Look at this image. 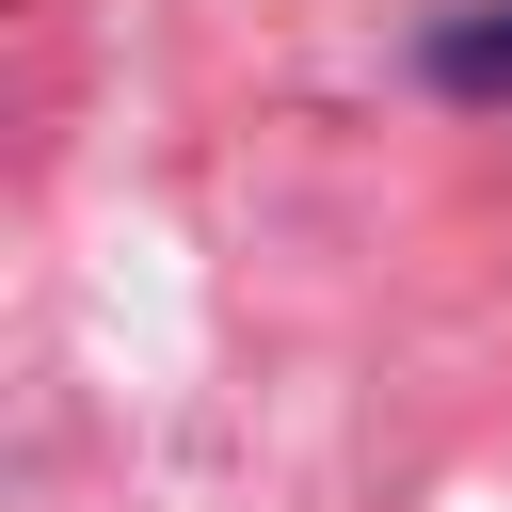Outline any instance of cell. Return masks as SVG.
<instances>
[{
    "label": "cell",
    "mask_w": 512,
    "mask_h": 512,
    "mask_svg": "<svg viewBox=\"0 0 512 512\" xmlns=\"http://www.w3.org/2000/svg\"><path fill=\"white\" fill-rule=\"evenodd\" d=\"M432 64H448V80H464V96H512V16H480V32H448V48H432Z\"/></svg>",
    "instance_id": "6da1fadb"
}]
</instances>
